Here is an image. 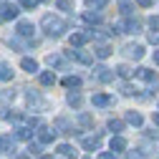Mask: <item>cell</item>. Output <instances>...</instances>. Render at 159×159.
I'll use <instances>...</instances> for the list:
<instances>
[{
    "label": "cell",
    "instance_id": "obj_26",
    "mask_svg": "<svg viewBox=\"0 0 159 159\" xmlns=\"http://www.w3.org/2000/svg\"><path fill=\"white\" fill-rule=\"evenodd\" d=\"M15 136H18V139H30V136H33V129H30V126H18Z\"/></svg>",
    "mask_w": 159,
    "mask_h": 159
},
{
    "label": "cell",
    "instance_id": "obj_36",
    "mask_svg": "<svg viewBox=\"0 0 159 159\" xmlns=\"http://www.w3.org/2000/svg\"><path fill=\"white\" fill-rule=\"evenodd\" d=\"M20 5L30 10V8H35V5H38V0H20Z\"/></svg>",
    "mask_w": 159,
    "mask_h": 159
},
{
    "label": "cell",
    "instance_id": "obj_33",
    "mask_svg": "<svg viewBox=\"0 0 159 159\" xmlns=\"http://www.w3.org/2000/svg\"><path fill=\"white\" fill-rule=\"evenodd\" d=\"M119 8H121V13H124V15H129V13H131V3H129V0H119Z\"/></svg>",
    "mask_w": 159,
    "mask_h": 159
},
{
    "label": "cell",
    "instance_id": "obj_4",
    "mask_svg": "<svg viewBox=\"0 0 159 159\" xmlns=\"http://www.w3.org/2000/svg\"><path fill=\"white\" fill-rule=\"evenodd\" d=\"M53 131H58V134H73V126H71V121H68V119L58 116L56 121H53Z\"/></svg>",
    "mask_w": 159,
    "mask_h": 159
},
{
    "label": "cell",
    "instance_id": "obj_30",
    "mask_svg": "<svg viewBox=\"0 0 159 159\" xmlns=\"http://www.w3.org/2000/svg\"><path fill=\"white\" fill-rule=\"evenodd\" d=\"M96 56H98V58H109V56H111V48L101 43V46H98V48H96Z\"/></svg>",
    "mask_w": 159,
    "mask_h": 159
},
{
    "label": "cell",
    "instance_id": "obj_18",
    "mask_svg": "<svg viewBox=\"0 0 159 159\" xmlns=\"http://www.w3.org/2000/svg\"><path fill=\"white\" fill-rule=\"evenodd\" d=\"M91 104H93V106H109V104H111V96H106V93H93Z\"/></svg>",
    "mask_w": 159,
    "mask_h": 159
},
{
    "label": "cell",
    "instance_id": "obj_25",
    "mask_svg": "<svg viewBox=\"0 0 159 159\" xmlns=\"http://www.w3.org/2000/svg\"><path fill=\"white\" fill-rule=\"evenodd\" d=\"M109 131H114V134H119V131H121L124 129V121H119V119H109Z\"/></svg>",
    "mask_w": 159,
    "mask_h": 159
},
{
    "label": "cell",
    "instance_id": "obj_14",
    "mask_svg": "<svg viewBox=\"0 0 159 159\" xmlns=\"http://www.w3.org/2000/svg\"><path fill=\"white\" fill-rule=\"evenodd\" d=\"M66 101H68V106H73V109H81V104H84V96L78 93V91H71V93L66 96Z\"/></svg>",
    "mask_w": 159,
    "mask_h": 159
},
{
    "label": "cell",
    "instance_id": "obj_5",
    "mask_svg": "<svg viewBox=\"0 0 159 159\" xmlns=\"http://www.w3.org/2000/svg\"><path fill=\"white\" fill-rule=\"evenodd\" d=\"M18 5H10V3H5V5H0V20H13V18H18Z\"/></svg>",
    "mask_w": 159,
    "mask_h": 159
},
{
    "label": "cell",
    "instance_id": "obj_47",
    "mask_svg": "<svg viewBox=\"0 0 159 159\" xmlns=\"http://www.w3.org/2000/svg\"><path fill=\"white\" fill-rule=\"evenodd\" d=\"M84 159H91V157H84Z\"/></svg>",
    "mask_w": 159,
    "mask_h": 159
},
{
    "label": "cell",
    "instance_id": "obj_34",
    "mask_svg": "<svg viewBox=\"0 0 159 159\" xmlns=\"http://www.w3.org/2000/svg\"><path fill=\"white\" fill-rule=\"evenodd\" d=\"M28 152H30V154H35V157H38V154H41V144H38V142H35V144H33V142H30V147H28Z\"/></svg>",
    "mask_w": 159,
    "mask_h": 159
},
{
    "label": "cell",
    "instance_id": "obj_42",
    "mask_svg": "<svg viewBox=\"0 0 159 159\" xmlns=\"http://www.w3.org/2000/svg\"><path fill=\"white\" fill-rule=\"evenodd\" d=\"M101 159H116V154H111V152H104V154H101Z\"/></svg>",
    "mask_w": 159,
    "mask_h": 159
},
{
    "label": "cell",
    "instance_id": "obj_45",
    "mask_svg": "<svg viewBox=\"0 0 159 159\" xmlns=\"http://www.w3.org/2000/svg\"><path fill=\"white\" fill-rule=\"evenodd\" d=\"M38 3H48V0H38Z\"/></svg>",
    "mask_w": 159,
    "mask_h": 159
},
{
    "label": "cell",
    "instance_id": "obj_3",
    "mask_svg": "<svg viewBox=\"0 0 159 159\" xmlns=\"http://www.w3.org/2000/svg\"><path fill=\"white\" fill-rule=\"evenodd\" d=\"M124 53H126L129 58H134V61H139V58L144 56V46H142V43H126V46H124Z\"/></svg>",
    "mask_w": 159,
    "mask_h": 159
},
{
    "label": "cell",
    "instance_id": "obj_10",
    "mask_svg": "<svg viewBox=\"0 0 159 159\" xmlns=\"http://www.w3.org/2000/svg\"><path fill=\"white\" fill-rule=\"evenodd\" d=\"M28 106H33V109H46V101L41 96H38V91H28Z\"/></svg>",
    "mask_w": 159,
    "mask_h": 159
},
{
    "label": "cell",
    "instance_id": "obj_38",
    "mask_svg": "<svg viewBox=\"0 0 159 159\" xmlns=\"http://www.w3.org/2000/svg\"><path fill=\"white\" fill-rule=\"evenodd\" d=\"M149 43H154V46H159V33H154V30L149 33Z\"/></svg>",
    "mask_w": 159,
    "mask_h": 159
},
{
    "label": "cell",
    "instance_id": "obj_8",
    "mask_svg": "<svg viewBox=\"0 0 159 159\" xmlns=\"http://www.w3.org/2000/svg\"><path fill=\"white\" fill-rule=\"evenodd\" d=\"M86 41H91V38H89V33H71V35H68L71 48H81Z\"/></svg>",
    "mask_w": 159,
    "mask_h": 159
},
{
    "label": "cell",
    "instance_id": "obj_37",
    "mask_svg": "<svg viewBox=\"0 0 159 159\" xmlns=\"http://www.w3.org/2000/svg\"><path fill=\"white\" fill-rule=\"evenodd\" d=\"M121 93H124V96H134V93H136V89H131V86L126 84V86L121 89Z\"/></svg>",
    "mask_w": 159,
    "mask_h": 159
},
{
    "label": "cell",
    "instance_id": "obj_31",
    "mask_svg": "<svg viewBox=\"0 0 159 159\" xmlns=\"http://www.w3.org/2000/svg\"><path fill=\"white\" fill-rule=\"evenodd\" d=\"M56 8L58 10H73V0H58Z\"/></svg>",
    "mask_w": 159,
    "mask_h": 159
},
{
    "label": "cell",
    "instance_id": "obj_32",
    "mask_svg": "<svg viewBox=\"0 0 159 159\" xmlns=\"http://www.w3.org/2000/svg\"><path fill=\"white\" fill-rule=\"evenodd\" d=\"M86 20H89V23H101V15L93 13V10H89V13H86Z\"/></svg>",
    "mask_w": 159,
    "mask_h": 159
},
{
    "label": "cell",
    "instance_id": "obj_44",
    "mask_svg": "<svg viewBox=\"0 0 159 159\" xmlns=\"http://www.w3.org/2000/svg\"><path fill=\"white\" fill-rule=\"evenodd\" d=\"M154 124H157V129H159V111L154 114Z\"/></svg>",
    "mask_w": 159,
    "mask_h": 159
},
{
    "label": "cell",
    "instance_id": "obj_29",
    "mask_svg": "<svg viewBox=\"0 0 159 159\" xmlns=\"http://www.w3.org/2000/svg\"><path fill=\"white\" fill-rule=\"evenodd\" d=\"M58 154H63V157H76V152H73L71 144H61V147H58Z\"/></svg>",
    "mask_w": 159,
    "mask_h": 159
},
{
    "label": "cell",
    "instance_id": "obj_2",
    "mask_svg": "<svg viewBox=\"0 0 159 159\" xmlns=\"http://www.w3.org/2000/svg\"><path fill=\"white\" fill-rule=\"evenodd\" d=\"M81 147H84L86 152H98V147H101V134L84 136V139H81Z\"/></svg>",
    "mask_w": 159,
    "mask_h": 159
},
{
    "label": "cell",
    "instance_id": "obj_39",
    "mask_svg": "<svg viewBox=\"0 0 159 159\" xmlns=\"http://www.w3.org/2000/svg\"><path fill=\"white\" fill-rule=\"evenodd\" d=\"M129 159H147V157H144L142 152H139V149H136V152H129Z\"/></svg>",
    "mask_w": 159,
    "mask_h": 159
},
{
    "label": "cell",
    "instance_id": "obj_35",
    "mask_svg": "<svg viewBox=\"0 0 159 159\" xmlns=\"http://www.w3.org/2000/svg\"><path fill=\"white\" fill-rule=\"evenodd\" d=\"M147 23H149V28H152V30H154V28H159V15H152Z\"/></svg>",
    "mask_w": 159,
    "mask_h": 159
},
{
    "label": "cell",
    "instance_id": "obj_43",
    "mask_svg": "<svg viewBox=\"0 0 159 159\" xmlns=\"http://www.w3.org/2000/svg\"><path fill=\"white\" fill-rule=\"evenodd\" d=\"M154 63L159 66V51H154Z\"/></svg>",
    "mask_w": 159,
    "mask_h": 159
},
{
    "label": "cell",
    "instance_id": "obj_20",
    "mask_svg": "<svg viewBox=\"0 0 159 159\" xmlns=\"http://www.w3.org/2000/svg\"><path fill=\"white\" fill-rule=\"evenodd\" d=\"M126 121L134 124V126H142L144 119H142V114H136V111H126Z\"/></svg>",
    "mask_w": 159,
    "mask_h": 159
},
{
    "label": "cell",
    "instance_id": "obj_46",
    "mask_svg": "<svg viewBox=\"0 0 159 159\" xmlns=\"http://www.w3.org/2000/svg\"><path fill=\"white\" fill-rule=\"evenodd\" d=\"M41 159H51V157H41Z\"/></svg>",
    "mask_w": 159,
    "mask_h": 159
},
{
    "label": "cell",
    "instance_id": "obj_22",
    "mask_svg": "<svg viewBox=\"0 0 159 159\" xmlns=\"http://www.w3.org/2000/svg\"><path fill=\"white\" fill-rule=\"evenodd\" d=\"M63 86L66 89H81V78H78V76H66L63 78Z\"/></svg>",
    "mask_w": 159,
    "mask_h": 159
},
{
    "label": "cell",
    "instance_id": "obj_16",
    "mask_svg": "<svg viewBox=\"0 0 159 159\" xmlns=\"http://www.w3.org/2000/svg\"><path fill=\"white\" fill-rule=\"evenodd\" d=\"M124 149H126V139L124 136H114L111 139V152L119 154V152H124Z\"/></svg>",
    "mask_w": 159,
    "mask_h": 159
},
{
    "label": "cell",
    "instance_id": "obj_6",
    "mask_svg": "<svg viewBox=\"0 0 159 159\" xmlns=\"http://www.w3.org/2000/svg\"><path fill=\"white\" fill-rule=\"evenodd\" d=\"M93 71H96V78H98L101 84H109V81H114V73H116V71H111V68H106V66H96Z\"/></svg>",
    "mask_w": 159,
    "mask_h": 159
},
{
    "label": "cell",
    "instance_id": "obj_40",
    "mask_svg": "<svg viewBox=\"0 0 159 159\" xmlns=\"http://www.w3.org/2000/svg\"><path fill=\"white\" fill-rule=\"evenodd\" d=\"M136 3H139V5H142V8H149V5L154 3V0H136Z\"/></svg>",
    "mask_w": 159,
    "mask_h": 159
},
{
    "label": "cell",
    "instance_id": "obj_9",
    "mask_svg": "<svg viewBox=\"0 0 159 159\" xmlns=\"http://www.w3.org/2000/svg\"><path fill=\"white\" fill-rule=\"evenodd\" d=\"M53 139H56V131L53 129H46V126L38 129V144H51Z\"/></svg>",
    "mask_w": 159,
    "mask_h": 159
},
{
    "label": "cell",
    "instance_id": "obj_7",
    "mask_svg": "<svg viewBox=\"0 0 159 159\" xmlns=\"http://www.w3.org/2000/svg\"><path fill=\"white\" fill-rule=\"evenodd\" d=\"M68 56H71V58H76L78 63H93V56H91V53H86V51H81V48L68 51Z\"/></svg>",
    "mask_w": 159,
    "mask_h": 159
},
{
    "label": "cell",
    "instance_id": "obj_27",
    "mask_svg": "<svg viewBox=\"0 0 159 159\" xmlns=\"http://www.w3.org/2000/svg\"><path fill=\"white\" fill-rule=\"evenodd\" d=\"M13 98H15V91H8V89L0 91V104H10Z\"/></svg>",
    "mask_w": 159,
    "mask_h": 159
},
{
    "label": "cell",
    "instance_id": "obj_28",
    "mask_svg": "<svg viewBox=\"0 0 159 159\" xmlns=\"http://www.w3.org/2000/svg\"><path fill=\"white\" fill-rule=\"evenodd\" d=\"M78 124L89 129V126L93 124V116H91V114H78Z\"/></svg>",
    "mask_w": 159,
    "mask_h": 159
},
{
    "label": "cell",
    "instance_id": "obj_13",
    "mask_svg": "<svg viewBox=\"0 0 159 159\" xmlns=\"http://www.w3.org/2000/svg\"><path fill=\"white\" fill-rule=\"evenodd\" d=\"M46 63H48V66H51V68H61V66H63V63H66V58H63V56H61V53H51V56H48V58H46Z\"/></svg>",
    "mask_w": 159,
    "mask_h": 159
},
{
    "label": "cell",
    "instance_id": "obj_23",
    "mask_svg": "<svg viewBox=\"0 0 159 159\" xmlns=\"http://www.w3.org/2000/svg\"><path fill=\"white\" fill-rule=\"evenodd\" d=\"M106 3H109V0H86V10H93L96 13V10H101Z\"/></svg>",
    "mask_w": 159,
    "mask_h": 159
},
{
    "label": "cell",
    "instance_id": "obj_1",
    "mask_svg": "<svg viewBox=\"0 0 159 159\" xmlns=\"http://www.w3.org/2000/svg\"><path fill=\"white\" fill-rule=\"evenodd\" d=\"M41 25H43L46 35H51V38H61V35H63V30H66V23H63L58 15H51V13H48V15H43Z\"/></svg>",
    "mask_w": 159,
    "mask_h": 159
},
{
    "label": "cell",
    "instance_id": "obj_11",
    "mask_svg": "<svg viewBox=\"0 0 159 159\" xmlns=\"http://www.w3.org/2000/svg\"><path fill=\"white\" fill-rule=\"evenodd\" d=\"M33 30H35V25H33L30 20H20V23H18V35L30 38V35H33Z\"/></svg>",
    "mask_w": 159,
    "mask_h": 159
},
{
    "label": "cell",
    "instance_id": "obj_15",
    "mask_svg": "<svg viewBox=\"0 0 159 159\" xmlns=\"http://www.w3.org/2000/svg\"><path fill=\"white\" fill-rule=\"evenodd\" d=\"M20 68L28 71V73H38V61H35V58H23V61H20Z\"/></svg>",
    "mask_w": 159,
    "mask_h": 159
},
{
    "label": "cell",
    "instance_id": "obj_41",
    "mask_svg": "<svg viewBox=\"0 0 159 159\" xmlns=\"http://www.w3.org/2000/svg\"><path fill=\"white\" fill-rule=\"evenodd\" d=\"M147 136H152V139H159V129H152V131H147Z\"/></svg>",
    "mask_w": 159,
    "mask_h": 159
},
{
    "label": "cell",
    "instance_id": "obj_19",
    "mask_svg": "<svg viewBox=\"0 0 159 159\" xmlns=\"http://www.w3.org/2000/svg\"><path fill=\"white\" fill-rule=\"evenodd\" d=\"M41 84L43 86H53L56 84V73L53 71H41Z\"/></svg>",
    "mask_w": 159,
    "mask_h": 159
},
{
    "label": "cell",
    "instance_id": "obj_24",
    "mask_svg": "<svg viewBox=\"0 0 159 159\" xmlns=\"http://www.w3.org/2000/svg\"><path fill=\"white\" fill-rule=\"evenodd\" d=\"M131 73H136L131 66H126V63H121V66H116V76H121V78H129Z\"/></svg>",
    "mask_w": 159,
    "mask_h": 159
},
{
    "label": "cell",
    "instance_id": "obj_17",
    "mask_svg": "<svg viewBox=\"0 0 159 159\" xmlns=\"http://www.w3.org/2000/svg\"><path fill=\"white\" fill-rule=\"evenodd\" d=\"M0 152H15V139L13 136H0Z\"/></svg>",
    "mask_w": 159,
    "mask_h": 159
},
{
    "label": "cell",
    "instance_id": "obj_12",
    "mask_svg": "<svg viewBox=\"0 0 159 159\" xmlns=\"http://www.w3.org/2000/svg\"><path fill=\"white\" fill-rule=\"evenodd\" d=\"M136 76L142 78V81H149V84H157V71H152V68H136Z\"/></svg>",
    "mask_w": 159,
    "mask_h": 159
},
{
    "label": "cell",
    "instance_id": "obj_21",
    "mask_svg": "<svg viewBox=\"0 0 159 159\" xmlns=\"http://www.w3.org/2000/svg\"><path fill=\"white\" fill-rule=\"evenodd\" d=\"M0 81H13V68L8 63H0Z\"/></svg>",
    "mask_w": 159,
    "mask_h": 159
}]
</instances>
